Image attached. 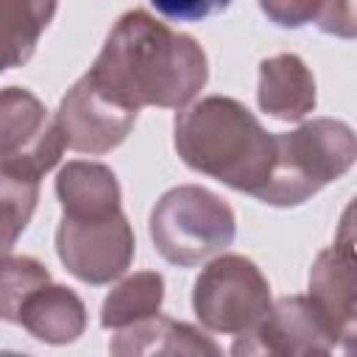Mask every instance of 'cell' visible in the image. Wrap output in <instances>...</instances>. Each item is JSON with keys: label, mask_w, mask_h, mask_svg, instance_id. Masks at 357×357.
I'll use <instances>...</instances> for the list:
<instances>
[{"label": "cell", "mask_w": 357, "mask_h": 357, "mask_svg": "<svg viewBox=\"0 0 357 357\" xmlns=\"http://www.w3.org/2000/svg\"><path fill=\"white\" fill-rule=\"evenodd\" d=\"M109 357H223V351L204 329L159 312L114 329Z\"/></svg>", "instance_id": "obj_11"}, {"label": "cell", "mask_w": 357, "mask_h": 357, "mask_svg": "<svg viewBox=\"0 0 357 357\" xmlns=\"http://www.w3.org/2000/svg\"><path fill=\"white\" fill-rule=\"evenodd\" d=\"M64 148L56 120L31 89H0V162L42 178L56 167Z\"/></svg>", "instance_id": "obj_8"}, {"label": "cell", "mask_w": 357, "mask_h": 357, "mask_svg": "<svg viewBox=\"0 0 357 357\" xmlns=\"http://www.w3.org/2000/svg\"><path fill=\"white\" fill-rule=\"evenodd\" d=\"M45 284H50V271L45 262L28 254L6 257L0 262V321L17 324L22 304Z\"/></svg>", "instance_id": "obj_19"}, {"label": "cell", "mask_w": 357, "mask_h": 357, "mask_svg": "<svg viewBox=\"0 0 357 357\" xmlns=\"http://www.w3.org/2000/svg\"><path fill=\"white\" fill-rule=\"evenodd\" d=\"M134 229L120 212L103 218H67L56 226V254L61 265L86 284L120 279L134 259Z\"/></svg>", "instance_id": "obj_6"}, {"label": "cell", "mask_w": 357, "mask_h": 357, "mask_svg": "<svg viewBox=\"0 0 357 357\" xmlns=\"http://www.w3.org/2000/svg\"><path fill=\"white\" fill-rule=\"evenodd\" d=\"M39 201V178L0 162V262L11 257Z\"/></svg>", "instance_id": "obj_17"}, {"label": "cell", "mask_w": 357, "mask_h": 357, "mask_svg": "<svg viewBox=\"0 0 357 357\" xmlns=\"http://www.w3.org/2000/svg\"><path fill=\"white\" fill-rule=\"evenodd\" d=\"M86 78L109 100L184 109L209 78L206 53L190 33L173 31L148 8H128L109 31Z\"/></svg>", "instance_id": "obj_1"}, {"label": "cell", "mask_w": 357, "mask_h": 357, "mask_svg": "<svg viewBox=\"0 0 357 357\" xmlns=\"http://www.w3.org/2000/svg\"><path fill=\"white\" fill-rule=\"evenodd\" d=\"M56 3L42 0H0V73L22 67L50 20L56 17Z\"/></svg>", "instance_id": "obj_15"}, {"label": "cell", "mask_w": 357, "mask_h": 357, "mask_svg": "<svg viewBox=\"0 0 357 357\" xmlns=\"http://www.w3.org/2000/svg\"><path fill=\"white\" fill-rule=\"evenodd\" d=\"M148 234L162 259L178 268H195L231 245L237 218L218 192L201 184H178L153 204Z\"/></svg>", "instance_id": "obj_4"}, {"label": "cell", "mask_w": 357, "mask_h": 357, "mask_svg": "<svg viewBox=\"0 0 357 357\" xmlns=\"http://www.w3.org/2000/svg\"><path fill=\"white\" fill-rule=\"evenodd\" d=\"M137 114L139 112L109 100L103 92L95 89V84L86 75H81L61 98L53 120L67 148L78 153L100 156L114 151L131 134Z\"/></svg>", "instance_id": "obj_9"}, {"label": "cell", "mask_w": 357, "mask_h": 357, "mask_svg": "<svg viewBox=\"0 0 357 357\" xmlns=\"http://www.w3.org/2000/svg\"><path fill=\"white\" fill-rule=\"evenodd\" d=\"M321 346L332 340L307 296H282L259 321L234 335L229 357H301Z\"/></svg>", "instance_id": "obj_10"}, {"label": "cell", "mask_w": 357, "mask_h": 357, "mask_svg": "<svg viewBox=\"0 0 357 357\" xmlns=\"http://www.w3.org/2000/svg\"><path fill=\"white\" fill-rule=\"evenodd\" d=\"M17 324L42 343L67 346L84 335L86 307L75 290L50 282L22 304Z\"/></svg>", "instance_id": "obj_13"}, {"label": "cell", "mask_w": 357, "mask_h": 357, "mask_svg": "<svg viewBox=\"0 0 357 357\" xmlns=\"http://www.w3.org/2000/svg\"><path fill=\"white\" fill-rule=\"evenodd\" d=\"M173 145L181 162L220 184L257 195L273 167V134L254 112L226 95H209L176 114Z\"/></svg>", "instance_id": "obj_2"}, {"label": "cell", "mask_w": 357, "mask_h": 357, "mask_svg": "<svg viewBox=\"0 0 357 357\" xmlns=\"http://www.w3.org/2000/svg\"><path fill=\"white\" fill-rule=\"evenodd\" d=\"M165 301V279L156 271H137L120 279L100 304V326L123 329L159 315Z\"/></svg>", "instance_id": "obj_16"}, {"label": "cell", "mask_w": 357, "mask_h": 357, "mask_svg": "<svg viewBox=\"0 0 357 357\" xmlns=\"http://www.w3.org/2000/svg\"><path fill=\"white\" fill-rule=\"evenodd\" d=\"M271 284L254 259L218 254L192 284V312L209 332L237 335L271 310Z\"/></svg>", "instance_id": "obj_5"}, {"label": "cell", "mask_w": 357, "mask_h": 357, "mask_svg": "<svg viewBox=\"0 0 357 357\" xmlns=\"http://www.w3.org/2000/svg\"><path fill=\"white\" fill-rule=\"evenodd\" d=\"M273 167L254 195L268 206H301L326 184L351 170L357 159V137L349 123L335 117H312L287 134H273Z\"/></svg>", "instance_id": "obj_3"}, {"label": "cell", "mask_w": 357, "mask_h": 357, "mask_svg": "<svg viewBox=\"0 0 357 357\" xmlns=\"http://www.w3.org/2000/svg\"><path fill=\"white\" fill-rule=\"evenodd\" d=\"M315 78L307 61L296 53H276L259 61L257 103L265 114L296 123L315 109Z\"/></svg>", "instance_id": "obj_12"}, {"label": "cell", "mask_w": 357, "mask_h": 357, "mask_svg": "<svg viewBox=\"0 0 357 357\" xmlns=\"http://www.w3.org/2000/svg\"><path fill=\"white\" fill-rule=\"evenodd\" d=\"M0 357H31V354H25V351H11V349H6V351H0Z\"/></svg>", "instance_id": "obj_21"}, {"label": "cell", "mask_w": 357, "mask_h": 357, "mask_svg": "<svg viewBox=\"0 0 357 357\" xmlns=\"http://www.w3.org/2000/svg\"><path fill=\"white\" fill-rule=\"evenodd\" d=\"M354 206L349 204L340 229L324 251H318L312 268H310V284H307V301L321 318L332 346L351 349L354 343V326H357V276H354V223H351Z\"/></svg>", "instance_id": "obj_7"}, {"label": "cell", "mask_w": 357, "mask_h": 357, "mask_svg": "<svg viewBox=\"0 0 357 357\" xmlns=\"http://www.w3.org/2000/svg\"><path fill=\"white\" fill-rule=\"evenodd\" d=\"M259 11L268 14L282 28L318 25L326 33L351 39L357 33L354 6L351 3H312V0H268L259 3Z\"/></svg>", "instance_id": "obj_18"}, {"label": "cell", "mask_w": 357, "mask_h": 357, "mask_svg": "<svg viewBox=\"0 0 357 357\" xmlns=\"http://www.w3.org/2000/svg\"><path fill=\"white\" fill-rule=\"evenodd\" d=\"M301 357H351V349H340L337 346H321V349H310Z\"/></svg>", "instance_id": "obj_20"}, {"label": "cell", "mask_w": 357, "mask_h": 357, "mask_svg": "<svg viewBox=\"0 0 357 357\" xmlns=\"http://www.w3.org/2000/svg\"><path fill=\"white\" fill-rule=\"evenodd\" d=\"M56 195L67 218H103L120 212V181L100 162L73 159L56 176Z\"/></svg>", "instance_id": "obj_14"}]
</instances>
